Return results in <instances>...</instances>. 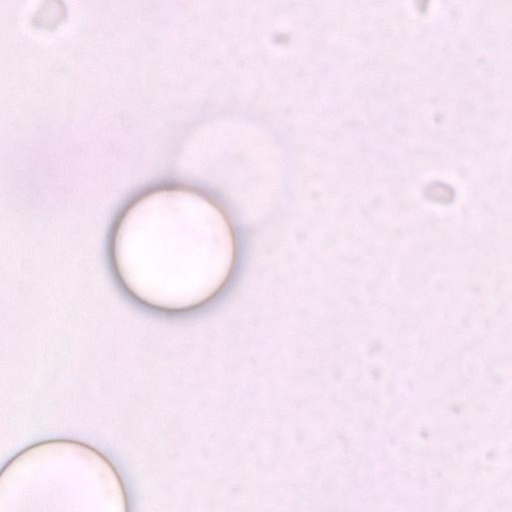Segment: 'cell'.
Returning a JSON list of instances; mask_svg holds the SVG:
<instances>
[{
  "label": "cell",
  "instance_id": "1",
  "mask_svg": "<svg viewBox=\"0 0 512 512\" xmlns=\"http://www.w3.org/2000/svg\"><path fill=\"white\" fill-rule=\"evenodd\" d=\"M117 272L131 294L162 310H186L212 298L227 281L235 246L230 225L207 198L161 189L123 214L113 241Z\"/></svg>",
  "mask_w": 512,
  "mask_h": 512
}]
</instances>
